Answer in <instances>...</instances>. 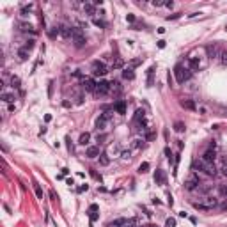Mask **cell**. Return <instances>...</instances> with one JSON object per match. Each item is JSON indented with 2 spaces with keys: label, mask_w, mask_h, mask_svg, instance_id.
<instances>
[{
  "label": "cell",
  "mask_w": 227,
  "mask_h": 227,
  "mask_svg": "<svg viewBox=\"0 0 227 227\" xmlns=\"http://www.w3.org/2000/svg\"><path fill=\"white\" fill-rule=\"evenodd\" d=\"M123 78L124 80H133L135 78V73L131 68H124V71H123Z\"/></svg>",
  "instance_id": "obj_15"
},
{
  "label": "cell",
  "mask_w": 227,
  "mask_h": 227,
  "mask_svg": "<svg viewBox=\"0 0 227 227\" xmlns=\"http://www.w3.org/2000/svg\"><path fill=\"white\" fill-rule=\"evenodd\" d=\"M73 41H75V46L76 48H82L83 44H85V36H83V32L80 30V29H75V32H73Z\"/></svg>",
  "instance_id": "obj_3"
},
{
  "label": "cell",
  "mask_w": 227,
  "mask_h": 227,
  "mask_svg": "<svg viewBox=\"0 0 227 227\" xmlns=\"http://www.w3.org/2000/svg\"><path fill=\"white\" fill-rule=\"evenodd\" d=\"M11 85L18 89V87H20V78H18V76H11Z\"/></svg>",
  "instance_id": "obj_31"
},
{
  "label": "cell",
  "mask_w": 227,
  "mask_h": 227,
  "mask_svg": "<svg viewBox=\"0 0 227 227\" xmlns=\"http://www.w3.org/2000/svg\"><path fill=\"white\" fill-rule=\"evenodd\" d=\"M34 44H36V41H34V39H29V41H27V44H25V48H27V50H32V48H34Z\"/></svg>",
  "instance_id": "obj_36"
},
{
  "label": "cell",
  "mask_w": 227,
  "mask_h": 227,
  "mask_svg": "<svg viewBox=\"0 0 227 227\" xmlns=\"http://www.w3.org/2000/svg\"><path fill=\"white\" fill-rule=\"evenodd\" d=\"M144 117H145V112L142 110V108H138L137 112H135V117H133V121L135 123H138V121H144Z\"/></svg>",
  "instance_id": "obj_19"
},
{
  "label": "cell",
  "mask_w": 227,
  "mask_h": 227,
  "mask_svg": "<svg viewBox=\"0 0 227 227\" xmlns=\"http://www.w3.org/2000/svg\"><path fill=\"white\" fill-rule=\"evenodd\" d=\"M165 227H176V220H174V218H167Z\"/></svg>",
  "instance_id": "obj_35"
},
{
  "label": "cell",
  "mask_w": 227,
  "mask_h": 227,
  "mask_svg": "<svg viewBox=\"0 0 227 227\" xmlns=\"http://www.w3.org/2000/svg\"><path fill=\"white\" fill-rule=\"evenodd\" d=\"M222 174L227 177V163H224V165H222Z\"/></svg>",
  "instance_id": "obj_44"
},
{
  "label": "cell",
  "mask_w": 227,
  "mask_h": 227,
  "mask_svg": "<svg viewBox=\"0 0 227 227\" xmlns=\"http://www.w3.org/2000/svg\"><path fill=\"white\" fill-rule=\"evenodd\" d=\"M181 107L186 108V110H195L197 108V105H195L194 100H183V101H181Z\"/></svg>",
  "instance_id": "obj_14"
},
{
  "label": "cell",
  "mask_w": 227,
  "mask_h": 227,
  "mask_svg": "<svg viewBox=\"0 0 227 227\" xmlns=\"http://www.w3.org/2000/svg\"><path fill=\"white\" fill-rule=\"evenodd\" d=\"M2 100H4V101H5V103H12V101H14V94L4 93V94H2Z\"/></svg>",
  "instance_id": "obj_28"
},
{
  "label": "cell",
  "mask_w": 227,
  "mask_h": 227,
  "mask_svg": "<svg viewBox=\"0 0 227 227\" xmlns=\"http://www.w3.org/2000/svg\"><path fill=\"white\" fill-rule=\"evenodd\" d=\"M155 181H156V185H165L167 177H165V172H163L162 169H156V172H155Z\"/></svg>",
  "instance_id": "obj_8"
},
{
  "label": "cell",
  "mask_w": 227,
  "mask_h": 227,
  "mask_svg": "<svg viewBox=\"0 0 227 227\" xmlns=\"http://www.w3.org/2000/svg\"><path fill=\"white\" fill-rule=\"evenodd\" d=\"M174 131H177V133H183V131H185V123L176 121V123H174Z\"/></svg>",
  "instance_id": "obj_22"
},
{
  "label": "cell",
  "mask_w": 227,
  "mask_h": 227,
  "mask_svg": "<svg viewBox=\"0 0 227 227\" xmlns=\"http://www.w3.org/2000/svg\"><path fill=\"white\" fill-rule=\"evenodd\" d=\"M18 57H20L21 62H25L29 59V50H27V48H20V50H18Z\"/></svg>",
  "instance_id": "obj_17"
},
{
  "label": "cell",
  "mask_w": 227,
  "mask_h": 227,
  "mask_svg": "<svg viewBox=\"0 0 227 227\" xmlns=\"http://www.w3.org/2000/svg\"><path fill=\"white\" fill-rule=\"evenodd\" d=\"M206 52H208V55L213 59V57H217V55H220V50H218V46L217 44H208L206 46Z\"/></svg>",
  "instance_id": "obj_11"
},
{
  "label": "cell",
  "mask_w": 227,
  "mask_h": 227,
  "mask_svg": "<svg viewBox=\"0 0 227 227\" xmlns=\"http://www.w3.org/2000/svg\"><path fill=\"white\" fill-rule=\"evenodd\" d=\"M153 4H155L156 7H160V5H165V2H162V0H155Z\"/></svg>",
  "instance_id": "obj_43"
},
{
  "label": "cell",
  "mask_w": 227,
  "mask_h": 227,
  "mask_svg": "<svg viewBox=\"0 0 227 227\" xmlns=\"http://www.w3.org/2000/svg\"><path fill=\"white\" fill-rule=\"evenodd\" d=\"M44 121H46V123H48V121H52V115H50V113H46V115H44Z\"/></svg>",
  "instance_id": "obj_54"
},
{
  "label": "cell",
  "mask_w": 227,
  "mask_h": 227,
  "mask_svg": "<svg viewBox=\"0 0 227 227\" xmlns=\"http://www.w3.org/2000/svg\"><path fill=\"white\" fill-rule=\"evenodd\" d=\"M174 75H176V82L177 83H183V82H186L188 78H190V69H186V68H183L181 64H177L174 68Z\"/></svg>",
  "instance_id": "obj_1"
},
{
  "label": "cell",
  "mask_w": 227,
  "mask_h": 227,
  "mask_svg": "<svg viewBox=\"0 0 227 227\" xmlns=\"http://www.w3.org/2000/svg\"><path fill=\"white\" fill-rule=\"evenodd\" d=\"M89 140H91V133H82V135H80V140H78V144L85 145V144H89Z\"/></svg>",
  "instance_id": "obj_21"
},
{
  "label": "cell",
  "mask_w": 227,
  "mask_h": 227,
  "mask_svg": "<svg viewBox=\"0 0 227 227\" xmlns=\"http://www.w3.org/2000/svg\"><path fill=\"white\" fill-rule=\"evenodd\" d=\"M34 190H36V195H37V199H43V190H41V186L37 185H34Z\"/></svg>",
  "instance_id": "obj_30"
},
{
  "label": "cell",
  "mask_w": 227,
  "mask_h": 227,
  "mask_svg": "<svg viewBox=\"0 0 227 227\" xmlns=\"http://www.w3.org/2000/svg\"><path fill=\"white\" fill-rule=\"evenodd\" d=\"M62 107H66V108H69V107H71V103H69V101H64V103H62Z\"/></svg>",
  "instance_id": "obj_56"
},
{
  "label": "cell",
  "mask_w": 227,
  "mask_h": 227,
  "mask_svg": "<svg viewBox=\"0 0 227 227\" xmlns=\"http://www.w3.org/2000/svg\"><path fill=\"white\" fill-rule=\"evenodd\" d=\"M188 68H190L192 71H199V69H201V62H199V59L190 57V59H188Z\"/></svg>",
  "instance_id": "obj_10"
},
{
  "label": "cell",
  "mask_w": 227,
  "mask_h": 227,
  "mask_svg": "<svg viewBox=\"0 0 227 227\" xmlns=\"http://www.w3.org/2000/svg\"><path fill=\"white\" fill-rule=\"evenodd\" d=\"M126 20L130 21V23H133V21H135V16H133V14H128V16H126Z\"/></svg>",
  "instance_id": "obj_45"
},
{
  "label": "cell",
  "mask_w": 227,
  "mask_h": 227,
  "mask_svg": "<svg viewBox=\"0 0 227 227\" xmlns=\"http://www.w3.org/2000/svg\"><path fill=\"white\" fill-rule=\"evenodd\" d=\"M89 211H91V213H94V211H98V206H96V204H91V208H89Z\"/></svg>",
  "instance_id": "obj_47"
},
{
  "label": "cell",
  "mask_w": 227,
  "mask_h": 227,
  "mask_svg": "<svg viewBox=\"0 0 227 227\" xmlns=\"http://www.w3.org/2000/svg\"><path fill=\"white\" fill-rule=\"evenodd\" d=\"M147 170H149V163H147V162H142V163L138 165V172L144 174V172H147Z\"/></svg>",
  "instance_id": "obj_29"
},
{
  "label": "cell",
  "mask_w": 227,
  "mask_h": 227,
  "mask_svg": "<svg viewBox=\"0 0 227 227\" xmlns=\"http://www.w3.org/2000/svg\"><path fill=\"white\" fill-rule=\"evenodd\" d=\"M135 224H137V222H135V218H130V220H128L123 227H135Z\"/></svg>",
  "instance_id": "obj_37"
},
{
  "label": "cell",
  "mask_w": 227,
  "mask_h": 227,
  "mask_svg": "<svg viewBox=\"0 0 227 227\" xmlns=\"http://www.w3.org/2000/svg\"><path fill=\"white\" fill-rule=\"evenodd\" d=\"M85 156H87V158H96V156H100V147H96V145H91V147H87V151H85Z\"/></svg>",
  "instance_id": "obj_12"
},
{
  "label": "cell",
  "mask_w": 227,
  "mask_h": 227,
  "mask_svg": "<svg viewBox=\"0 0 227 227\" xmlns=\"http://www.w3.org/2000/svg\"><path fill=\"white\" fill-rule=\"evenodd\" d=\"M153 75H155V66L147 69V85H149V87L153 85Z\"/></svg>",
  "instance_id": "obj_24"
},
{
  "label": "cell",
  "mask_w": 227,
  "mask_h": 227,
  "mask_svg": "<svg viewBox=\"0 0 227 227\" xmlns=\"http://www.w3.org/2000/svg\"><path fill=\"white\" fill-rule=\"evenodd\" d=\"M215 158H217L215 149H211V147H209L206 153L202 155V162H204V163H213V162H215Z\"/></svg>",
  "instance_id": "obj_6"
},
{
  "label": "cell",
  "mask_w": 227,
  "mask_h": 227,
  "mask_svg": "<svg viewBox=\"0 0 227 227\" xmlns=\"http://www.w3.org/2000/svg\"><path fill=\"white\" fill-rule=\"evenodd\" d=\"M179 16H181V12H176V14H170V16H169L167 20H177Z\"/></svg>",
  "instance_id": "obj_38"
},
{
  "label": "cell",
  "mask_w": 227,
  "mask_h": 227,
  "mask_svg": "<svg viewBox=\"0 0 227 227\" xmlns=\"http://www.w3.org/2000/svg\"><path fill=\"white\" fill-rule=\"evenodd\" d=\"M91 220H93V222H94V220H98V213H91Z\"/></svg>",
  "instance_id": "obj_51"
},
{
  "label": "cell",
  "mask_w": 227,
  "mask_h": 227,
  "mask_svg": "<svg viewBox=\"0 0 227 227\" xmlns=\"http://www.w3.org/2000/svg\"><path fill=\"white\" fill-rule=\"evenodd\" d=\"M107 121H108V119H105L103 115H101V117H100V119L96 121V128H98V130H105V126H107Z\"/></svg>",
  "instance_id": "obj_20"
},
{
  "label": "cell",
  "mask_w": 227,
  "mask_h": 227,
  "mask_svg": "<svg viewBox=\"0 0 227 227\" xmlns=\"http://www.w3.org/2000/svg\"><path fill=\"white\" fill-rule=\"evenodd\" d=\"M110 85H112V83L105 82V80L98 82V85H96V94H107L108 91H110Z\"/></svg>",
  "instance_id": "obj_5"
},
{
  "label": "cell",
  "mask_w": 227,
  "mask_h": 227,
  "mask_svg": "<svg viewBox=\"0 0 227 227\" xmlns=\"http://www.w3.org/2000/svg\"><path fill=\"white\" fill-rule=\"evenodd\" d=\"M21 16H27V14H29V12H30V5H25V7H21Z\"/></svg>",
  "instance_id": "obj_34"
},
{
  "label": "cell",
  "mask_w": 227,
  "mask_h": 227,
  "mask_svg": "<svg viewBox=\"0 0 227 227\" xmlns=\"http://www.w3.org/2000/svg\"><path fill=\"white\" fill-rule=\"evenodd\" d=\"M218 190H220V194H222L224 197H227V183H224V185H220V188H218Z\"/></svg>",
  "instance_id": "obj_33"
},
{
  "label": "cell",
  "mask_w": 227,
  "mask_h": 227,
  "mask_svg": "<svg viewBox=\"0 0 227 227\" xmlns=\"http://www.w3.org/2000/svg\"><path fill=\"white\" fill-rule=\"evenodd\" d=\"M121 156H123L124 160H128V158L131 156V153H130V151H123V153H121Z\"/></svg>",
  "instance_id": "obj_39"
},
{
  "label": "cell",
  "mask_w": 227,
  "mask_h": 227,
  "mask_svg": "<svg viewBox=\"0 0 227 227\" xmlns=\"http://www.w3.org/2000/svg\"><path fill=\"white\" fill-rule=\"evenodd\" d=\"M204 172H206L208 176H215V174H217V169H215V165H213V163H206V167H204Z\"/></svg>",
  "instance_id": "obj_18"
},
{
  "label": "cell",
  "mask_w": 227,
  "mask_h": 227,
  "mask_svg": "<svg viewBox=\"0 0 227 227\" xmlns=\"http://www.w3.org/2000/svg\"><path fill=\"white\" fill-rule=\"evenodd\" d=\"M227 209V204H222V211H225Z\"/></svg>",
  "instance_id": "obj_57"
},
{
  "label": "cell",
  "mask_w": 227,
  "mask_h": 227,
  "mask_svg": "<svg viewBox=\"0 0 227 227\" xmlns=\"http://www.w3.org/2000/svg\"><path fill=\"white\" fill-rule=\"evenodd\" d=\"M201 185V181H199V176H195V174H192V176H188V179L185 181V188L186 190H195L197 186Z\"/></svg>",
  "instance_id": "obj_4"
},
{
  "label": "cell",
  "mask_w": 227,
  "mask_h": 227,
  "mask_svg": "<svg viewBox=\"0 0 227 227\" xmlns=\"http://www.w3.org/2000/svg\"><path fill=\"white\" fill-rule=\"evenodd\" d=\"M18 27H20V30H23V32H36L30 23H23V21H21V23H18Z\"/></svg>",
  "instance_id": "obj_16"
},
{
  "label": "cell",
  "mask_w": 227,
  "mask_h": 227,
  "mask_svg": "<svg viewBox=\"0 0 227 227\" xmlns=\"http://www.w3.org/2000/svg\"><path fill=\"white\" fill-rule=\"evenodd\" d=\"M220 62L224 66H227V52H220Z\"/></svg>",
  "instance_id": "obj_32"
},
{
  "label": "cell",
  "mask_w": 227,
  "mask_h": 227,
  "mask_svg": "<svg viewBox=\"0 0 227 227\" xmlns=\"http://www.w3.org/2000/svg\"><path fill=\"white\" fill-rule=\"evenodd\" d=\"M94 25H96V27H105V21H101V20H94Z\"/></svg>",
  "instance_id": "obj_40"
},
{
  "label": "cell",
  "mask_w": 227,
  "mask_h": 227,
  "mask_svg": "<svg viewBox=\"0 0 227 227\" xmlns=\"http://www.w3.org/2000/svg\"><path fill=\"white\" fill-rule=\"evenodd\" d=\"M87 188H89V186H87V185H83V186H80V188H78V192H85Z\"/></svg>",
  "instance_id": "obj_53"
},
{
  "label": "cell",
  "mask_w": 227,
  "mask_h": 227,
  "mask_svg": "<svg viewBox=\"0 0 227 227\" xmlns=\"http://www.w3.org/2000/svg\"><path fill=\"white\" fill-rule=\"evenodd\" d=\"M165 156H167V158H170V156H172V153H170V149H169V147H165Z\"/></svg>",
  "instance_id": "obj_48"
},
{
  "label": "cell",
  "mask_w": 227,
  "mask_h": 227,
  "mask_svg": "<svg viewBox=\"0 0 227 227\" xmlns=\"http://www.w3.org/2000/svg\"><path fill=\"white\" fill-rule=\"evenodd\" d=\"M52 91H53V82L48 83V96H52Z\"/></svg>",
  "instance_id": "obj_42"
},
{
  "label": "cell",
  "mask_w": 227,
  "mask_h": 227,
  "mask_svg": "<svg viewBox=\"0 0 227 227\" xmlns=\"http://www.w3.org/2000/svg\"><path fill=\"white\" fill-rule=\"evenodd\" d=\"M100 163H101V165H108V163H110V158H108L107 153H101V155H100Z\"/></svg>",
  "instance_id": "obj_26"
},
{
  "label": "cell",
  "mask_w": 227,
  "mask_h": 227,
  "mask_svg": "<svg viewBox=\"0 0 227 227\" xmlns=\"http://www.w3.org/2000/svg\"><path fill=\"white\" fill-rule=\"evenodd\" d=\"M83 11H85L87 14H94V11H96V5H94V4H83Z\"/></svg>",
  "instance_id": "obj_23"
},
{
  "label": "cell",
  "mask_w": 227,
  "mask_h": 227,
  "mask_svg": "<svg viewBox=\"0 0 227 227\" xmlns=\"http://www.w3.org/2000/svg\"><path fill=\"white\" fill-rule=\"evenodd\" d=\"M107 73H108V69H107V66H105L103 62H100V61L93 62V75H96V76H103V75H107Z\"/></svg>",
  "instance_id": "obj_2"
},
{
  "label": "cell",
  "mask_w": 227,
  "mask_h": 227,
  "mask_svg": "<svg viewBox=\"0 0 227 227\" xmlns=\"http://www.w3.org/2000/svg\"><path fill=\"white\" fill-rule=\"evenodd\" d=\"M59 29H61V36L64 37V39H69V37H73V32H75V29L68 27V25H61Z\"/></svg>",
  "instance_id": "obj_7"
},
{
  "label": "cell",
  "mask_w": 227,
  "mask_h": 227,
  "mask_svg": "<svg viewBox=\"0 0 227 227\" xmlns=\"http://www.w3.org/2000/svg\"><path fill=\"white\" fill-rule=\"evenodd\" d=\"M113 110H115L117 113H121V115H124V113H126V101H124V100L115 101V105H113Z\"/></svg>",
  "instance_id": "obj_9"
},
{
  "label": "cell",
  "mask_w": 227,
  "mask_h": 227,
  "mask_svg": "<svg viewBox=\"0 0 227 227\" xmlns=\"http://www.w3.org/2000/svg\"><path fill=\"white\" fill-rule=\"evenodd\" d=\"M140 142L142 140H133V147H140Z\"/></svg>",
  "instance_id": "obj_50"
},
{
  "label": "cell",
  "mask_w": 227,
  "mask_h": 227,
  "mask_svg": "<svg viewBox=\"0 0 227 227\" xmlns=\"http://www.w3.org/2000/svg\"><path fill=\"white\" fill-rule=\"evenodd\" d=\"M158 48H165V41L162 39V41H158Z\"/></svg>",
  "instance_id": "obj_49"
},
{
  "label": "cell",
  "mask_w": 227,
  "mask_h": 227,
  "mask_svg": "<svg viewBox=\"0 0 227 227\" xmlns=\"http://www.w3.org/2000/svg\"><path fill=\"white\" fill-rule=\"evenodd\" d=\"M50 197H52L53 201H55V199H57V195H55V192H53V190H50Z\"/></svg>",
  "instance_id": "obj_55"
},
{
  "label": "cell",
  "mask_w": 227,
  "mask_h": 227,
  "mask_svg": "<svg viewBox=\"0 0 227 227\" xmlns=\"http://www.w3.org/2000/svg\"><path fill=\"white\" fill-rule=\"evenodd\" d=\"M59 34H61V29H57V27H52V29L48 30V36H50L52 39H55V37H57Z\"/></svg>",
  "instance_id": "obj_27"
},
{
  "label": "cell",
  "mask_w": 227,
  "mask_h": 227,
  "mask_svg": "<svg viewBox=\"0 0 227 227\" xmlns=\"http://www.w3.org/2000/svg\"><path fill=\"white\" fill-rule=\"evenodd\" d=\"M126 222H128L126 218H117V220H113L112 224H110V227H123Z\"/></svg>",
  "instance_id": "obj_25"
},
{
  "label": "cell",
  "mask_w": 227,
  "mask_h": 227,
  "mask_svg": "<svg viewBox=\"0 0 227 227\" xmlns=\"http://www.w3.org/2000/svg\"><path fill=\"white\" fill-rule=\"evenodd\" d=\"M91 176H93V177H96V179H101V177L98 176V172H96V170H93V169H91Z\"/></svg>",
  "instance_id": "obj_46"
},
{
  "label": "cell",
  "mask_w": 227,
  "mask_h": 227,
  "mask_svg": "<svg viewBox=\"0 0 227 227\" xmlns=\"http://www.w3.org/2000/svg\"><path fill=\"white\" fill-rule=\"evenodd\" d=\"M140 62H142V61H140V59H135V61H131V62H130V64H131V68H135V66H138Z\"/></svg>",
  "instance_id": "obj_41"
},
{
  "label": "cell",
  "mask_w": 227,
  "mask_h": 227,
  "mask_svg": "<svg viewBox=\"0 0 227 227\" xmlns=\"http://www.w3.org/2000/svg\"><path fill=\"white\" fill-rule=\"evenodd\" d=\"M121 66H123V61H117L115 64H113V68H121Z\"/></svg>",
  "instance_id": "obj_52"
},
{
  "label": "cell",
  "mask_w": 227,
  "mask_h": 227,
  "mask_svg": "<svg viewBox=\"0 0 227 227\" xmlns=\"http://www.w3.org/2000/svg\"><path fill=\"white\" fill-rule=\"evenodd\" d=\"M96 85H98V83L94 82L93 78H85V80H83V89H85V91H96Z\"/></svg>",
  "instance_id": "obj_13"
}]
</instances>
